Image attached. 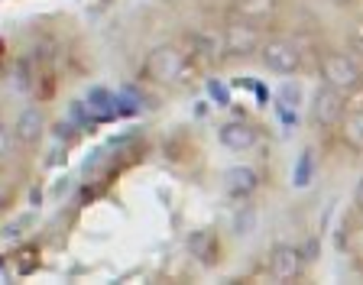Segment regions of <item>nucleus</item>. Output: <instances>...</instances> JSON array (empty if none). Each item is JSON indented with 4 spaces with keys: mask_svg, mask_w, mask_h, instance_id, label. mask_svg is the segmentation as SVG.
Listing matches in <instances>:
<instances>
[{
    "mask_svg": "<svg viewBox=\"0 0 363 285\" xmlns=\"http://www.w3.org/2000/svg\"><path fill=\"white\" fill-rule=\"evenodd\" d=\"M189 68V49L175 43H162L156 45L146 59V72H150L152 82L159 84H175Z\"/></svg>",
    "mask_w": 363,
    "mask_h": 285,
    "instance_id": "obj_1",
    "label": "nucleus"
},
{
    "mask_svg": "<svg viewBox=\"0 0 363 285\" xmlns=\"http://www.w3.org/2000/svg\"><path fill=\"white\" fill-rule=\"evenodd\" d=\"M318 72H321L325 84L344 91V94L357 91V88H360V82H363V68L357 65V62L350 59L347 52H328V55H321V65H318Z\"/></svg>",
    "mask_w": 363,
    "mask_h": 285,
    "instance_id": "obj_2",
    "label": "nucleus"
},
{
    "mask_svg": "<svg viewBox=\"0 0 363 285\" xmlns=\"http://www.w3.org/2000/svg\"><path fill=\"white\" fill-rule=\"evenodd\" d=\"M259 62L269 68L272 75H295L302 68V49L292 39H266L259 45Z\"/></svg>",
    "mask_w": 363,
    "mask_h": 285,
    "instance_id": "obj_3",
    "label": "nucleus"
},
{
    "mask_svg": "<svg viewBox=\"0 0 363 285\" xmlns=\"http://www.w3.org/2000/svg\"><path fill=\"white\" fill-rule=\"evenodd\" d=\"M220 45H224V55H234V59H247V55L259 52V23L250 20H234L224 26V36H220Z\"/></svg>",
    "mask_w": 363,
    "mask_h": 285,
    "instance_id": "obj_4",
    "label": "nucleus"
},
{
    "mask_svg": "<svg viewBox=\"0 0 363 285\" xmlns=\"http://www.w3.org/2000/svg\"><path fill=\"white\" fill-rule=\"evenodd\" d=\"M344 111H347V94L344 91L331 88V84H321L315 91V98H311V123L315 127L334 130L344 117Z\"/></svg>",
    "mask_w": 363,
    "mask_h": 285,
    "instance_id": "obj_5",
    "label": "nucleus"
},
{
    "mask_svg": "<svg viewBox=\"0 0 363 285\" xmlns=\"http://www.w3.org/2000/svg\"><path fill=\"white\" fill-rule=\"evenodd\" d=\"M266 269L276 282H295L305 269V253L295 243H276L269 250V259H266Z\"/></svg>",
    "mask_w": 363,
    "mask_h": 285,
    "instance_id": "obj_6",
    "label": "nucleus"
},
{
    "mask_svg": "<svg viewBox=\"0 0 363 285\" xmlns=\"http://www.w3.org/2000/svg\"><path fill=\"white\" fill-rule=\"evenodd\" d=\"M218 140H220V146L230 150V152H247V150L257 146L259 130L253 127V123H247V121H227L224 127L218 130Z\"/></svg>",
    "mask_w": 363,
    "mask_h": 285,
    "instance_id": "obj_7",
    "label": "nucleus"
},
{
    "mask_svg": "<svg viewBox=\"0 0 363 285\" xmlns=\"http://www.w3.org/2000/svg\"><path fill=\"white\" fill-rule=\"evenodd\" d=\"M185 250L195 256L201 266H218L220 259V237L211 227H201V230H191L189 240H185Z\"/></svg>",
    "mask_w": 363,
    "mask_h": 285,
    "instance_id": "obj_8",
    "label": "nucleus"
},
{
    "mask_svg": "<svg viewBox=\"0 0 363 285\" xmlns=\"http://www.w3.org/2000/svg\"><path fill=\"white\" fill-rule=\"evenodd\" d=\"M259 188V175L257 169H250V165H230L224 172V195L234 198V201H243V198L257 195Z\"/></svg>",
    "mask_w": 363,
    "mask_h": 285,
    "instance_id": "obj_9",
    "label": "nucleus"
},
{
    "mask_svg": "<svg viewBox=\"0 0 363 285\" xmlns=\"http://www.w3.org/2000/svg\"><path fill=\"white\" fill-rule=\"evenodd\" d=\"M43 133H45V113L39 111V107H26V111H20L16 127H13L16 140L26 142V146H36V142L43 140Z\"/></svg>",
    "mask_w": 363,
    "mask_h": 285,
    "instance_id": "obj_10",
    "label": "nucleus"
},
{
    "mask_svg": "<svg viewBox=\"0 0 363 285\" xmlns=\"http://www.w3.org/2000/svg\"><path fill=\"white\" fill-rule=\"evenodd\" d=\"M279 10V0H234V16L240 20H250V23H269Z\"/></svg>",
    "mask_w": 363,
    "mask_h": 285,
    "instance_id": "obj_11",
    "label": "nucleus"
},
{
    "mask_svg": "<svg viewBox=\"0 0 363 285\" xmlns=\"http://www.w3.org/2000/svg\"><path fill=\"white\" fill-rule=\"evenodd\" d=\"M340 140L347 142L350 150L363 152V107L344 111V117H340Z\"/></svg>",
    "mask_w": 363,
    "mask_h": 285,
    "instance_id": "obj_12",
    "label": "nucleus"
},
{
    "mask_svg": "<svg viewBox=\"0 0 363 285\" xmlns=\"http://www.w3.org/2000/svg\"><path fill=\"white\" fill-rule=\"evenodd\" d=\"M185 49H191L189 55H208V59H218V52H224V45L218 39H211L208 33H189Z\"/></svg>",
    "mask_w": 363,
    "mask_h": 285,
    "instance_id": "obj_13",
    "label": "nucleus"
},
{
    "mask_svg": "<svg viewBox=\"0 0 363 285\" xmlns=\"http://www.w3.org/2000/svg\"><path fill=\"white\" fill-rule=\"evenodd\" d=\"M308 175H311V152H302V159H298V169H295V185L305 188Z\"/></svg>",
    "mask_w": 363,
    "mask_h": 285,
    "instance_id": "obj_14",
    "label": "nucleus"
},
{
    "mask_svg": "<svg viewBox=\"0 0 363 285\" xmlns=\"http://www.w3.org/2000/svg\"><path fill=\"white\" fill-rule=\"evenodd\" d=\"M10 146H13V130L0 121V162L10 156Z\"/></svg>",
    "mask_w": 363,
    "mask_h": 285,
    "instance_id": "obj_15",
    "label": "nucleus"
},
{
    "mask_svg": "<svg viewBox=\"0 0 363 285\" xmlns=\"http://www.w3.org/2000/svg\"><path fill=\"white\" fill-rule=\"evenodd\" d=\"M282 111H295L298 107V88L295 84H289V88H282Z\"/></svg>",
    "mask_w": 363,
    "mask_h": 285,
    "instance_id": "obj_16",
    "label": "nucleus"
},
{
    "mask_svg": "<svg viewBox=\"0 0 363 285\" xmlns=\"http://www.w3.org/2000/svg\"><path fill=\"white\" fill-rule=\"evenodd\" d=\"M208 91L214 94V101H220V104H227V94H224V88H220L218 82H208Z\"/></svg>",
    "mask_w": 363,
    "mask_h": 285,
    "instance_id": "obj_17",
    "label": "nucleus"
},
{
    "mask_svg": "<svg viewBox=\"0 0 363 285\" xmlns=\"http://www.w3.org/2000/svg\"><path fill=\"white\" fill-rule=\"evenodd\" d=\"M354 204L363 211V179H360V185H357V191H354Z\"/></svg>",
    "mask_w": 363,
    "mask_h": 285,
    "instance_id": "obj_18",
    "label": "nucleus"
},
{
    "mask_svg": "<svg viewBox=\"0 0 363 285\" xmlns=\"http://www.w3.org/2000/svg\"><path fill=\"white\" fill-rule=\"evenodd\" d=\"M334 4H337V7H347V4H350V0H334Z\"/></svg>",
    "mask_w": 363,
    "mask_h": 285,
    "instance_id": "obj_19",
    "label": "nucleus"
},
{
    "mask_svg": "<svg viewBox=\"0 0 363 285\" xmlns=\"http://www.w3.org/2000/svg\"><path fill=\"white\" fill-rule=\"evenodd\" d=\"M0 204H4V195H0Z\"/></svg>",
    "mask_w": 363,
    "mask_h": 285,
    "instance_id": "obj_20",
    "label": "nucleus"
},
{
    "mask_svg": "<svg viewBox=\"0 0 363 285\" xmlns=\"http://www.w3.org/2000/svg\"><path fill=\"white\" fill-rule=\"evenodd\" d=\"M0 49H4V43H0Z\"/></svg>",
    "mask_w": 363,
    "mask_h": 285,
    "instance_id": "obj_21",
    "label": "nucleus"
}]
</instances>
